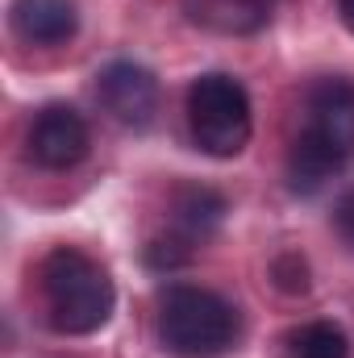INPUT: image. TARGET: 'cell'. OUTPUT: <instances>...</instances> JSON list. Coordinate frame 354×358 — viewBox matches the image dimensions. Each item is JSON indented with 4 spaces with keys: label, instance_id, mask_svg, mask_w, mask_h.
I'll return each instance as SVG.
<instances>
[{
    "label": "cell",
    "instance_id": "cell-7",
    "mask_svg": "<svg viewBox=\"0 0 354 358\" xmlns=\"http://www.w3.org/2000/svg\"><path fill=\"white\" fill-rule=\"evenodd\" d=\"M13 34L29 46H59L76 34V0H13Z\"/></svg>",
    "mask_w": 354,
    "mask_h": 358
},
{
    "label": "cell",
    "instance_id": "cell-4",
    "mask_svg": "<svg viewBox=\"0 0 354 358\" xmlns=\"http://www.w3.org/2000/svg\"><path fill=\"white\" fill-rule=\"evenodd\" d=\"M88 155V125L71 104H46L29 125V159L46 171H67Z\"/></svg>",
    "mask_w": 354,
    "mask_h": 358
},
{
    "label": "cell",
    "instance_id": "cell-2",
    "mask_svg": "<svg viewBox=\"0 0 354 358\" xmlns=\"http://www.w3.org/2000/svg\"><path fill=\"white\" fill-rule=\"evenodd\" d=\"M238 338V313L208 287L179 283L159 304V342L176 358H217Z\"/></svg>",
    "mask_w": 354,
    "mask_h": 358
},
{
    "label": "cell",
    "instance_id": "cell-13",
    "mask_svg": "<svg viewBox=\"0 0 354 358\" xmlns=\"http://www.w3.org/2000/svg\"><path fill=\"white\" fill-rule=\"evenodd\" d=\"M334 225H338V234L346 238L354 246V192H346L342 200H338V213H334Z\"/></svg>",
    "mask_w": 354,
    "mask_h": 358
},
{
    "label": "cell",
    "instance_id": "cell-3",
    "mask_svg": "<svg viewBox=\"0 0 354 358\" xmlns=\"http://www.w3.org/2000/svg\"><path fill=\"white\" fill-rule=\"evenodd\" d=\"M192 142L213 159H234L250 142V96L234 76L208 71L187 88Z\"/></svg>",
    "mask_w": 354,
    "mask_h": 358
},
{
    "label": "cell",
    "instance_id": "cell-14",
    "mask_svg": "<svg viewBox=\"0 0 354 358\" xmlns=\"http://www.w3.org/2000/svg\"><path fill=\"white\" fill-rule=\"evenodd\" d=\"M338 13H342V21L354 29V0H338Z\"/></svg>",
    "mask_w": 354,
    "mask_h": 358
},
{
    "label": "cell",
    "instance_id": "cell-6",
    "mask_svg": "<svg viewBox=\"0 0 354 358\" xmlns=\"http://www.w3.org/2000/svg\"><path fill=\"white\" fill-rule=\"evenodd\" d=\"M313 138L334 146L338 155H354V84L351 80H317L309 88V125Z\"/></svg>",
    "mask_w": 354,
    "mask_h": 358
},
{
    "label": "cell",
    "instance_id": "cell-12",
    "mask_svg": "<svg viewBox=\"0 0 354 358\" xmlns=\"http://www.w3.org/2000/svg\"><path fill=\"white\" fill-rule=\"evenodd\" d=\"M275 283L283 287V292H309V267H304V259L300 255H283V259H275Z\"/></svg>",
    "mask_w": 354,
    "mask_h": 358
},
{
    "label": "cell",
    "instance_id": "cell-9",
    "mask_svg": "<svg viewBox=\"0 0 354 358\" xmlns=\"http://www.w3.org/2000/svg\"><path fill=\"white\" fill-rule=\"evenodd\" d=\"M275 0H183L192 25L213 34H259L271 21Z\"/></svg>",
    "mask_w": 354,
    "mask_h": 358
},
{
    "label": "cell",
    "instance_id": "cell-1",
    "mask_svg": "<svg viewBox=\"0 0 354 358\" xmlns=\"http://www.w3.org/2000/svg\"><path fill=\"white\" fill-rule=\"evenodd\" d=\"M42 296L59 334H96L113 317V279L84 250L59 246L42 263Z\"/></svg>",
    "mask_w": 354,
    "mask_h": 358
},
{
    "label": "cell",
    "instance_id": "cell-5",
    "mask_svg": "<svg viewBox=\"0 0 354 358\" xmlns=\"http://www.w3.org/2000/svg\"><path fill=\"white\" fill-rule=\"evenodd\" d=\"M96 96L100 104L129 129L150 125L155 108H159V80L142 67V63H108L96 76Z\"/></svg>",
    "mask_w": 354,
    "mask_h": 358
},
{
    "label": "cell",
    "instance_id": "cell-8",
    "mask_svg": "<svg viewBox=\"0 0 354 358\" xmlns=\"http://www.w3.org/2000/svg\"><path fill=\"white\" fill-rule=\"evenodd\" d=\"M342 167H346V155H338L334 146H325L321 138H313L309 129H300L296 142H292V150H288L283 176H288V187L296 196H317L330 179L342 176Z\"/></svg>",
    "mask_w": 354,
    "mask_h": 358
},
{
    "label": "cell",
    "instance_id": "cell-10",
    "mask_svg": "<svg viewBox=\"0 0 354 358\" xmlns=\"http://www.w3.org/2000/svg\"><path fill=\"white\" fill-rule=\"evenodd\" d=\"M171 213H176V229H179V242H204L217 225H221V217H225V200L213 192V187H179L176 192V204H171Z\"/></svg>",
    "mask_w": 354,
    "mask_h": 358
},
{
    "label": "cell",
    "instance_id": "cell-11",
    "mask_svg": "<svg viewBox=\"0 0 354 358\" xmlns=\"http://www.w3.org/2000/svg\"><path fill=\"white\" fill-rule=\"evenodd\" d=\"M292 358H351V342L334 321H309L292 334Z\"/></svg>",
    "mask_w": 354,
    "mask_h": 358
}]
</instances>
